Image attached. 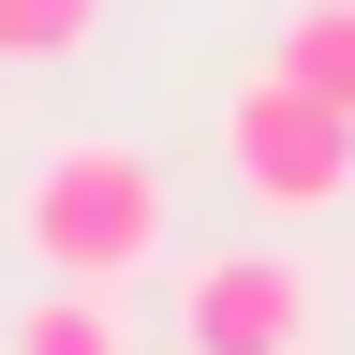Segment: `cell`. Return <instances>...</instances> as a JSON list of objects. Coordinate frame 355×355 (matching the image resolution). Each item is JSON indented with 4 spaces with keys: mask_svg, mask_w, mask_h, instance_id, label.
<instances>
[{
    "mask_svg": "<svg viewBox=\"0 0 355 355\" xmlns=\"http://www.w3.org/2000/svg\"><path fill=\"white\" fill-rule=\"evenodd\" d=\"M0 237H15L44 282H163L178 266V193H163V163L133 148V133H60V148H30L15 163V207H0Z\"/></svg>",
    "mask_w": 355,
    "mask_h": 355,
    "instance_id": "obj_1",
    "label": "cell"
},
{
    "mask_svg": "<svg viewBox=\"0 0 355 355\" xmlns=\"http://www.w3.org/2000/svg\"><path fill=\"white\" fill-rule=\"evenodd\" d=\"M222 178L252 193V222H326L355 207V104L296 89L282 60H252L222 89Z\"/></svg>",
    "mask_w": 355,
    "mask_h": 355,
    "instance_id": "obj_2",
    "label": "cell"
},
{
    "mask_svg": "<svg viewBox=\"0 0 355 355\" xmlns=\"http://www.w3.org/2000/svg\"><path fill=\"white\" fill-rule=\"evenodd\" d=\"M178 355H326V282L282 237H222L178 266Z\"/></svg>",
    "mask_w": 355,
    "mask_h": 355,
    "instance_id": "obj_3",
    "label": "cell"
},
{
    "mask_svg": "<svg viewBox=\"0 0 355 355\" xmlns=\"http://www.w3.org/2000/svg\"><path fill=\"white\" fill-rule=\"evenodd\" d=\"M0 355H148V340H133V296H104V282H30Z\"/></svg>",
    "mask_w": 355,
    "mask_h": 355,
    "instance_id": "obj_4",
    "label": "cell"
},
{
    "mask_svg": "<svg viewBox=\"0 0 355 355\" xmlns=\"http://www.w3.org/2000/svg\"><path fill=\"white\" fill-rule=\"evenodd\" d=\"M266 60H282L296 89H326V104H355V0H296Z\"/></svg>",
    "mask_w": 355,
    "mask_h": 355,
    "instance_id": "obj_5",
    "label": "cell"
},
{
    "mask_svg": "<svg viewBox=\"0 0 355 355\" xmlns=\"http://www.w3.org/2000/svg\"><path fill=\"white\" fill-rule=\"evenodd\" d=\"M104 30V0H0V60H74Z\"/></svg>",
    "mask_w": 355,
    "mask_h": 355,
    "instance_id": "obj_6",
    "label": "cell"
}]
</instances>
